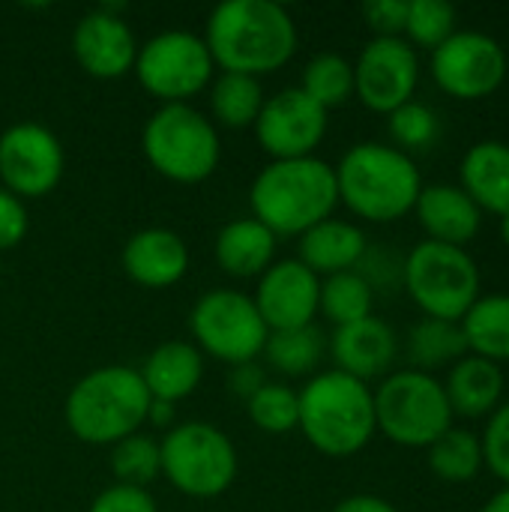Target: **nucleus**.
Segmentation results:
<instances>
[{
  "mask_svg": "<svg viewBox=\"0 0 509 512\" xmlns=\"http://www.w3.org/2000/svg\"><path fill=\"white\" fill-rule=\"evenodd\" d=\"M480 447H483V465L504 486H509V402L498 405L489 414V423H486V432L480 438Z\"/></svg>",
  "mask_w": 509,
  "mask_h": 512,
  "instance_id": "nucleus-37",
  "label": "nucleus"
},
{
  "mask_svg": "<svg viewBox=\"0 0 509 512\" xmlns=\"http://www.w3.org/2000/svg\"><path fill=\"white\" fill-rule=\"evenodd\" d=\"M462 192L483 210L495 216L509 213V144L480 141L459 165Z\"/></svg>",
  "mask_w": 509,
  "mask_h": 512,
  "instance_id": "nucleus-23",
  "label": "nucleus"
},
{
  "mask_svg": "<svg viewBox=\"0 0 509 512\" xmlns=\"http://www.w3.org/2000/svg\"><path fill=\"white\" fill-rule=\"evenodd\" d=\"M330 354L339 372L369 384L372 378L390 372L399 354V339L387 321L369 315L363 321L336 327L330 336Z\"/></svg>",
  "mask_w": 509,
  "mask_h": 512,
  "instance_id": "nucleus-18",
  "label": "nucleus"
},
{
  "mask_svg": "<svg viewBox=\"0 0 509 512\" xmlns=\"http://www.w3.org/2000/svg\"><path fill=\"white\" fill-rule=\"evenodd\" d=\"M324 333L309 324V327H297V330H276L267 336L264 345V357L267 366L285 378H303L312 375L324 357Z\"/></svg>",
  "mask_w": 509,
  "mask_h": 512,
  "instance_id": "nucleus-30",
  "label": "nucleus"
},
{
  "mask_svg": "<svg viewBox=\"0 0 509 512\" xmlns=\"http://www.w3.org/2000/svg\"><path fill=\"white\" fill-rule=\"evenodd\" d=\"M480 512H509V486H504L498 495H492Z\"/></svg>",
  "mask_w": 509,
  "mask_h": 512,
  "instance_id": "nucleus-44",
  "label": "nucleus"
},
{
  "mask_svg": "<svg viewBox=\"0 0 509 512\" xmlns=\"http://www.w3.org/2000/svg\"><path fill=\"white\" fill-rule=\"evenodd\" d=\"M468 354L489 363H509V294L480 297L459 321Z\"/></svg>",
  "mask_w": 509,
  "mask_h": 512,
  "instance_id": "nucleus-27",
  "label": "nucleus"
},
{
  "mask_svg": "<svg viewBox=\"0 0 509 512\" xmlns=\"http://www.w3.org/2000/svg\"><path fill=\"white\" fill-rule=\"evenodd\" d=\"M210 99V120L225 129H252L267 96L261 87V78L252 75H237V72H219L213 75L207 87Z\"/></svg>",
  "mask_w": 509,
  "mask_h": 512,
  "instance_id": "nucleus-26",
  "label": "nucleus"
},
{
  "mask_svg": "<svg viewBox=\"0 0 509 512\" xmlns=\"http://www.w3.org/2000/svg\"><path fill=\"white\" fill-rule=\"evenodd\" d=\"M189 330L195 336L192 345L201 354H210L228 366L255 363L270 336L252 297L231 288H216L198 297L189 312Z\"/></svg>",
  "mask_w": 509,
  "mask_h": 512,
  "instance_id": "nucleus-11",
  "label": "nucleus"
},
{
  "mask_svg": "<svg viewBox=\"0 0 509 512\" xmlns=\"http://www.w3.org/2000/svg\"><path fill=\"white\" fill-rule=\"evenodd\" d=\"M213 255H216V264L228 276L252 279V276H261L273 264V258H276V237L258 219H252V216L231 219L216 234Z\"/></svg>",
  "mask_w": 509,
  "mask_h": 512,
  "instance_id": "nucleus-25",
  "label": "nucleus"
},
{
  "mask_svg": "<svg viewBox=\"0 0 509 512\" xmlns=\"http://www.w3.org/2000/svg\"><path fill=\"white\" fill-rule=\"evenodd\" d=\"M414 213L420 228L429 234V240L459 249H465L480 234L483 225V210L462 192V186L453 183L423 186Z\"/></svg>",
  "mask_w": 509,
  "mask_h": 512,
  "instance_id": "nucleus-20",
  "label": "nucleus"
},
{
  "mask_svg": "<svg viewBox=\"0 0 509 512\" xmlns=\"http://www.w3.org/2000/svg\"><path fill=\"white\" fill-rule=\"evenodd\" d=\"M66 168L60 138L42 123H12L0 132V186L21 201L45 198Z\"/></svg>",
  "mask_w": 509,
  "mask_h": 512,
  "instance_id": "nucleus-13",
  "label": "nucleus"
},
{
  "mask_svg": "<svg viewBox=\"0 0 509 512\" xmlns=\"http://www.w3.org/2000/svg\"><path fill=\"white\" fill-rule=\"evenodd\" d=\"M300 90L324 111L339 108L354 96V63L333 51L315 54L303 69Z\"/></svg>",
  "mask_w": 509,
  "mask_h": 512,
  "instance_id": "nucleus-31",
  "label": "nucleus"
},
{
  "mask_svg": "<svg viewBox=\"0 0 509 512\" xmlns=\"http://www.w3.org/2000/svg\"><path fill=\"white\" fill-rule=\"evenodd\" d=\"M333 512H399L387 498H378V495H351V498H342Z\"/></svg>",
  "mask_w": 509,
  "mask_h": 512,
  "instance_id": "nucleus-42",
  "label": "nucleus"
},
{
  "mask_svg": "<svg viewBox=\"0 0 509 512\" xmlns=\"http://www.w3.org/2000/svg\"><path fill=\"white\" fill-rule=\"evenodd\" d=\"M267 384L264 372L258 363H243V366H231V393L243 402H249L261 387Z\"/></svg>",
  "mask_w": 509,
  "mask_h": 512,
  "instance_id": "nucleus-41",
  "label": "nucleus"
},
{
  "mask_svg": "<svg viewBox=\"0 0 509 512\" xmlns=\"http://www.w3.org/2000/svg\"><path fill=\"white\" fill-rule=\"evenodd\" d=\"M138 375L150 399L177 405L198 390L204 378V354L192 342H162L147 354Z\"/></svg>",
  "mask_w": 509,
  "mask_h": 512,
  "instance_id": "nucleus-22",
  "label": "nucleus"
},
{
  "mask_svg": "<svg viewBox=\"0 0 509 512\" xmlns=\"http://www.w3.org/2000/svg\"><path fill=\"white\" fill-rule=\"evenodd\" d=\"M372 306H375V285H369V279L360 270H348V273L321 279L318 312L333 327H345V324L369 318Z\"/></svg>",
  "mask_w": 509,
  "mask_h": 512,
  "instance_id": "nucleus-29",
  "label": "nucleus"
},
{
  "mask_svg": "<svg viewBox=\"0 0 509 512\" xmlns=\"http://www.w3.org/2000/svg\"><path fill=\"white\" fill-rule=\"evenodd\" d=\"M246 411H249V420L267 435H285L297 429L300 423V399H297V390H291L288 384L267 381L246 402Z\"/></svg>",
  "mask_w": 509,
  "mask_h": 512,
  "instance_id": "nucleus-35",
  "label": "nucleus"
},
{
  "mask_svg": "<svg viewBox=\"0 0 509 512\" xmlns=\"http://www.w3.org/2000/svg\"><path fill=\"white\" fill-rule=\"evenodd\" d=\"M204 42L222 72L261 78L297 54V24L276 0H225L210 12Z\"/></svg>",
  "mask_w": 509,
  "mask_h": 512,
  "instance_id": "nucleus-1",
  "label": "nucleus"
},
{
  "mask_svg": "<svg viewBox=\"0 0 509 512\" xmlns=\"http://www.w3.org/2000/svg\"><path fill=\"white\" fill-rule=\"evenodd\" d=\"M72 57L90 78L114 81L132 72L138 39L111 6H99L78 18L72 30Z\"/></svg>",
  "mask_w": 509,
  "mask_h": 512,
  "instance_id": "nucleus-17",
  "label": "nucleus"
},
{
  "mask_svg": "<svg viewBox=\"0 0 509 512\" xmlns=\"http://www.w3.org/2000/svg\"><path fill=\"white\" fill-rule=\"evenodd\" d=\"M126 276L150 291L177 285L189 270V249L177 231L168 228H141L123 246Z\"/></svg>",
  "mask_w": 509,
  "mask_h": 512,
  "instance_id": "nucleus-19",
  "label": "nucleus"
},
{
  "mask_svg": "<svg viewBox=\"0 0 509 512\" xmlns=\"http://www.w3.org/2000/svg\"><path fill=\"white\" fill-rule=\"evenodd\" d=\"M297 399H300L297 429L318 453L330 459L357 456L378 432L375 396L369 384L339 369L312 375L297 393Z\"/></svg>",
  "mask_w": 509,
  "mask_h": 512,
  "instance_id": "nucleus-4",
  "label": "nucleus"
},
{
  "mask_svg": "<svg viewBox=\"0 0 509 512\" xmlns=\"http://www.w3.org/2000/svg\"><path fill=\"white\" fill-rule=\"evenodd\" d=\"M90 512H159V507H156V498L150 495V489L114 483L93 498Z\"/></svg>",
  "mask_w": 509,
  "mask_h": 512,
  "instance_id": "nucleus-38",
  "label": "nucleus"
},
{
  "mask_svg": "<svg viewBox=\"0 0 509 512\" xmlns=\"http://www.w3.org/2000/svg\"><path fill=\"white\" fill-rule=\"evenodd\" d=\"M387 129H390L393 147L411 156V150H426L435 144L441 123L429 105L411 99L402 108H396L393 114H387Z\"/></svg>",
  "mask_w": 509,
  "mask_h": 512,
  "instance_id": "nucleus-36",
  "label": "nucleus"
},
{
  "mask_svg": "<svg viewBox=\"0 0 509 512\" xmlns=\"http://www.w3.org/2000/svg\"><path fill=\"white\" fill-rule=\"evenodd\" d=\"M162 477L189 498L207 501L225 495L237 480V450L231 438L213 423H180L165 432Z\"/></svg>",
  "mask_w": 509,
  "mask_h": 512,
  "instance_id": "nucleus-9",
  "label": "nucleus"
},
{
  "mask_svg": "<svg viewBox=\"0 0 509 512\" xmlns=\"http://www.w3.org/2000/svg\"><path fill=\"white\" fill-rule=\"evenodd\" d=\"M132 72L138 84L162 105H189L192 96L210 87L216 63L204 36L189 30H165L138 45Z\"/></svg>",
  "mask_w": 509,
  "mask_h": 512,
  "instance_id": "nucleus-10",
  "label": "nucleus"
},
{
  "mask_svg": "<svg viewBox=\"0 0 509 512\" xmlns=\"http://www.w3.org/2000/svg\"><path fill=\"white\" fill-rule=\"evenodd\" d=\"M501 240L509 246V213L507 216H501Z\"/></svg>",
  "mask_w": 509,
  "mask_h": 512,
  "instance_id": "nucleus-45",
  "label": "nucleus"
},
{
  "mask_svg": "<svg viewBox=\"0 0 509 512\" xmlns=\"http://www.w3.org/2000/svg\"><path fill=\"white\" fill-rule=\"evenodd\" d=\"M504 45L480 30H456L447 42L432 51L435 84L462 102H477L492 96L507 78Z\"/></svg>",
  "mask_w": 509,
  "mask_h": 512,
  "instance_id": "nucleus-12",
  "label": "nucleus"
},
{
  "mask_svg": "<svg viewBox=\"0 0 509 512\" xmlns=\"http://www.w3.org/2000/svg\"><path fill=\"white\" fill-rule=\"evenodd\" d=\"M333 171L339 201L354 216L378 225L408 216L423 189L417 162L393 144H354Z\"/></svg>",
  "mask_w": 509,
  "mask_h": 512,
  "instance_id": "nucleus-3",
  "label": "nucleus"
},
{
  "mask_svg": "<svg viewBox=\"0 0 509 512\" xmlns=\"http://www.w3.org/2000/svg\"><path fill=\"white\" fill-rule=\"evenodd\" d=\"M444 393H447L453 417H471V420L489 417L501 405L504 372L498 363L465 354L459 363L450 366V375L444 381Z\"/></svg>",
  "mask_w": 509,
  "mask_h": 512,
  "instance_id": "nucleus-24",
  "label": "nucleus"
},
{
  "mask_svg": "<svg viewBox=\"0 0 509 512\" xmlns=\"http://www.w3.org/2000/svg\"><path fill=\"white\" fill-rule=\"evenodd\" d=\"M375 396V426L399 447H432L453 429V411L444 384L420 369L387 375Z\"/></svg>",
  "mask_w": 509,
  "mask_h": 512,
  "instance_id": "nucleus-8",
  "label": "nucleus"
},
{
  "mask_svg": "<svg viewBox=\"0 0 509 512\" xmlns=\"http://www.w3.org/2000/svg\"><path fill=\"white\" fill-rule=\"evenodd\" d=\"M456 33V9L444 0H408V18L402 39L411 48L435 51Z\"/></svg>",
  "mask_w": 509,
  "mask_h": 512,
  "instance_id": "nucleus-34",
  "label": "nucleus"
},
{
  "mask_svg": "<svg viewBox=\"0 0 509 512\" xmlns=\"http://www.w3.org/2000/svg\"><path fill=\"white\" fill-rule=\"evenodd\" d=\"M366 252H369V243H366L363 228L354 222L330 216L300 237L297 261L303 267H309L318 279L321 276L327 279L336 273L357 270L363 264Z\"/></svg>",
  "mask_w": 509,
  "mask_h": 512,
  "instance_id": "nucleus-21",
  "label": "nucleus"
},
{
  "mask_svg": "<svg viewBox=\"0 0 509 512\" xmlns=\"http://www.w3.org/2000/svg\"><path fill=\"white\" fill-rule=\"evenodd\" d=\"M402 282L426 318L462 321L480 300V270L468 249L423 240L402 261Z\"/></svg>",
  "mask_w": 509,
  "mask_h": 512,
  "instance_id": "nucleus-7",
  "label": "nucleus"
},
{
  "mask_svg": "<svg viewBox=\"0 0 509 512\" xmlns=\"http://www.w3.org/2000/svg\"><path fill=\"white\" fill-rule=\"evenodd\" d=\"M468 354L462 327L456 321H438V318H423L411 327L408 333V357H411V369L429 372L432 369H444L459 363Z\"/></svg>",
  "mask_w": 509,
  "mask_h": 512,
  "instance_id": "nucleus-28",
  "label": "nucleus"
},
{
  "mask_svg": "<svg viewBox=\"0 0 509 512\" xmlns=\"http://www.w3.org/2000/svg\"><path fill=\"white\" fill-rule=\"evenodd\" d=\"M429 468L438 480L462 486L471 483L480 468H483V447L480 438L465 432V429H450L444 432L432 447H429Z\"/></svg>",
  "mask_w": 509,
  "mask_h": 512,
  "instance_id": "nucleus-32",
  "label": "nucleus"
},
{
  "mask_svg": "<svg viewBox=\"0 0 509 512\" xmlns=\"http://www.w3.org/2000/svg\"><path fill=\"white\" fill-rule=\"evenodd\" d=\"M27 231H30V216L24 201L0 186V252L15 249L27 237Z\"/></svg>",
  "mask_w": 509,
  "mask_h": 512,
  "instance_id": "nucleus-39",
  "label": "nucleus"
},
{
  "mask_svg": "<svg viewBox=\"0 0 509 512\" xmlns=\"http://www.w3.org/2000/svg\"><path fill=\"white\" fill-rule=\"evenodd\" d=\"M249 207L252 219H258L276 240L303 237L339 207L336 171L318 156L276 159L252 180Z\"/></svg>",
  "mask_w": 509,
  "mask_h": 512,
  "instance_id": "nucleus-2",
  "label": "nucleus"
},
{
  "mask_svg": "<svg viewBox=\"0 0 509 512\" xmlns=\"http://www.w3.org/2000/svg\"><path fill=\"white\" fill-rule=\"evenodd\" d=\"M420 57L402 36H375L354 63V96L375 114H393L414 99Z\"/></svg>",
  "mask_w": 509,
  "mask_h": 512,
  "instance_id": "nucleus-14",
  "label": "nucleus"
},
{
  "mask_svg": "<svg viewBox=\"0 0 509 512\" xmlns=\"http://www.w3.org/2000/svg\"><path fill=\"white\" fill-rule=\"evenodd\" d=\"M150 393L132 366H102L75 381L63 402L69 432L90 447H114L147 423Z\"/></svg>",
  "mask_w": 509,
  "mask_h": 512,
  "instance_id": "nucleus-5",
  "label": "nucleus"
},
{
  "mask_svg": "<svg viewBox=\"0 0 509 512\" xmlns=\"http://www.w3.org/2000/svg\"><path fill=\"white\" fill-rule=\"evenodd\" d=\"M318 294H321V279L297 258H285V261H273L258 276L252 303L261 321L267 324V330L276 333V330H297L315 324Z\"/></svg>",
  "mask_w": 509,
  "mask_h": 512,
  "instance_id": "nucleus-16",
  "label": "nucleus"
},
{
  "mask_svg": "<svg viewBox=\"0 0 509 512\" xmlns=\"http://www.w3.org/2000/svg\"><path fill=\"white\" fill-rule=\"evenodd\" d=\"M330 111H324L318 102H312L300 87H285L273 96H267L258 120H255V138L258 147L276 159H306L315 156L327 135Z\"/></svg>",
  "mask_w": 509,
  "mask_h": 512,
  "instance_id": "nucleus-15",
  "label": "nucleus"
},
{
  "mask_svg": "<svg viewBox=\"0 0 509 512\" xmlns=\"http://www.w3.org/2000/svg\"><path fill=\"white\" fill-rule=\"evenodd\" d=\"M111 474L123 486L147 489L162 477V447L156 438L135 432L111 447Z\"/></svg>",
  "mask_w": 509,
  "mask_h": 512,
  "instance_id": "nucleus-33",
  "label": "nucleus"
},
{
  "mask_svg": "<svg viewBox=\"0 0 509 512\" xmlns=\"http://www.w3.org/2000/svg\"><path fill=\"white\" fill-rule=\"evenodd\" d=\"M147 423H150L153 429H171V423H174V405H171V402L153 399V402H150V411H147Z\"/></svg>",
  "mask_w": 509,
  "mask_h": 512,
  "instance_id": "nucleus-43",
  "label": "nucleus"
},
{
  "mask_svg": "<svg viewBox=\"0 0 509 512\" xmlns=\"http://www.w3.org/2000/svg\"><path fill=\"white\" fill-rule=\"evenodd\" d=\"M363 18L375 36H402L408 18V0H369Z\"/></svg>",
  "mask_w": 509,
  "mask_h": 512,
  "instance_id": "nucleus-40",
  "label": "nucleus"
},
{
  "mask_svg": "<svg viewBox=\"0 0 509 512\" xmlns=\"http://www.w3.org/2000/svg\"><path fill=\"white\" fill-rule=\"evenodd\" d=\"M141 150L171 183H204L222 159L216 123L192 105H159L141 132Z\"/></svg>",
  "mask_w": 509,
  "mask_h": 512,
  "instance_id": "nucleus-6",
  "label": "nucleus"
}]
</instances>
